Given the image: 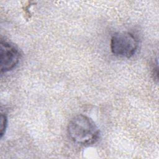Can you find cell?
Instances as JSON below:
<instances>
[{"instance_id":"3","label":"cell","mask_w":159,"mask_h":159,"mask_svg":"<svg viewBox=\"0 0 159 159\" xmlns=\"http://www.w3.org/2000/svg\"><path fill=\"white\" fill-rule=\"evenodd\" d=\"M20 60V53L11 43L1 40L0 44L1 73H6L14 69Z\"/></svg>"},{"instance_id":"1","label":"cell","mask_w":159,"mask_h":159,"mask_svg":"<svg viewBox=\"0 0 159 159\" xmlns=\"http://www.w3.org/2000/svg\"><path fill=\"white\" fill-rule=\"evenodd\" d=\"M67 132L70 139L75 143L88 146L96 143L100 131L92 119L84 114L73 117L67 126Z\"/></svg>"},{"instance_id":"2","label":"cell","mask_w":159,"mask_h":159,"mask_svg":"<svg viewBox=\"0 0 159 159\" xmlns=\"http://www.w3.org/2000/svg\"><path fill=\"white\" fill-rule=\"evenodd\" d=\"M137 47V38L128 32L116 33L111 39V50L116 56L130 58L135 54Z\"/></svg>"},{"instance_id":"4","label":"cell","mask_w":159,"mask_h":159,"mask_svg":"<svg viewBox=\"0 0 159 159\" xmlns=\"http://www.w3.org/2000/svg\"><path fill=\"white\" fill-rule=\"evenodd\" d=\"M7 119L4 114L1 113V136L2 137L4 134L5 133L6 127H7Z\"/></svg>"}]
</instances>
